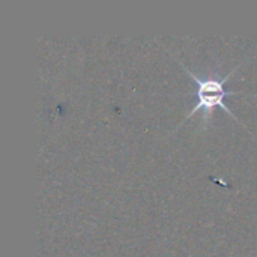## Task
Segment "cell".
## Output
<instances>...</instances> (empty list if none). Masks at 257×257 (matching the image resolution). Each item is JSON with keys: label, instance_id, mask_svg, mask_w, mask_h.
I'll list each match as a JSON object with an SVG mask.
<instances>
[{"label": "cell", "instance_id": "6da1fadb", "mask_svg": "<svg viewBox=\"0 0 257 257\" xmlns=\"http://www.w3.org/2000/svg\"><path fill=\"white\" fill-rule=\"evenodd\" d=\"M181 66L185 69L187 75L191 77V80L196 81L197 84V104L194 105V108H191L188 111V114L185 116V120H188L193 114H196L197 111H202L203 116H202V128L206 130V126L211 123V119H212V114H214V110L217 107H220L221 110H224L227 114H230L238 123H241L244 126V123L230 111V108H227V105L224 104V98L226 96H230V95H236V93H241L239 90H227L226 89V83L229 81L230 77L235 75V72L241 68L242 63L236 65L227 75H224L223 78H217V77H206V78H200L199 75H196L191 69H188L181 60H179Z\"/></svg>", "mask_w": 257, "mask_h": 257}]
</instances>
